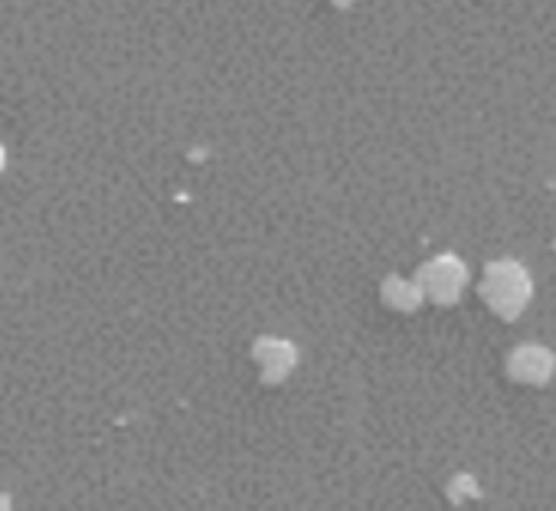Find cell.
<instances>
[{
    "label": "cell",
    "instance_id": "2",
    "mask_svg": "<svg viewBox=\"0 0 556 511\" xmlns=\"http://www.w3.org/2000/svg\"><path fill=\"white\" fill-rule=\"evenodd\" d=\"M553 367H556V358L540 345H523L507 358V377L517 384H530V387L546 384L553 377Z\"/></svg>",
    "mask_w": 556,
    "mask_h": 511
},
{
    "label": "cell",
    "instance_id": "1",
    "mask_svg": "<svg viewBox=\"0 0 556 511\" xmlns=\"http://www.w3.org/2000/svg\"><path fill=\"white\" fill-rule=\"evenodd\" d=\"M530 276L520 263L514 260H497L484 270V279H481V299L488 302V309L504 319V322H514L527 302H530Z\"/></svg>",
    "mask_w": 556,
    "mask_h": 511
},
{
    "label": "cell",
    "instance_id": "3",
    "mask_svg": "<svg viewBox=\"0 0 556 511\" xmlns=\"http://www.w3.org/2000/svg\"><path fill=\"white\" fill-rule=\"evenodd\" d=\"M422 286L435 302H455L465 289V266L455 256H442L422 270Z\"/></svg>",
    "mask_w": 556,
    "mask_h": 511
}]
</instances>
